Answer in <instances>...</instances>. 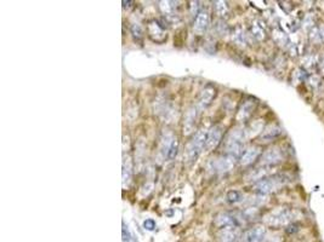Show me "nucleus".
<instances>
[{
    "instance_id": "obj_7",
    "label": "nucleus",
    "mask_w": 324,
    "mask_h": 242,
    "mask_svg": "<svg viewBox=\"0 0 324 242\" xmlns=\"http://www.w3.org/2000/svg\"><path fill=\"white\" fill-rule=\"evenodd\" d=\"M267 230L264 226H254L243 231L239 236V242H264Z\"/></svg>"
},
{
    "instance_id": "obj_23",
    "label": "nucleus",
    "mask_w": 324,
    "mask_h": 242,
    "mask_svg": "<svg viewBox=\"0 0 324 242\" xmlns=\"http://www.w3.org/2000/svg\"><path fill=\"white\" fill-rule=\"evenodd\" d=\"M177 151H179V139H177V137L175 136L174 141H172L171 145H170L169 148V151H168L167 160H172V159L176 158Z\"/></svg>"
},
{
    "instance_id": "obj_4",
    "label": "nucleus",
    "mask_w": 324,
    "mask_h": 242,
    "mask_svg": "<svg viewBox=\"0 0 324 242\" xmlns=\"http://www.w3.org/2000/svg\"><path fill=\"white\" fill-rule=\"evenodd\" d=\"M287 182H288V178L284 175L270 176V177L255 183L253 189H254V192L256 193V194L265 196V195L272 194V193L279 190L282 187H284V185L287 184Z\"/></svg>"
},
{
    "instance_id": "obj_6",
    "label": "nucleus",
    "mask_w": 324,
    "mask_h": 242,
    "mask_svg": "<svg viewBox=\"0 0 324 242\" xmlns=\"http://www.w3.org/2000/svg\"><path fill=\"white\" fill-rule=\"evenodd\" d=\"M284 155L283 150L279 146H272V148L267 149L265 153H262L261 158H260L259 166H264V167H271L273 168L278 163L283 161Z\"/></svg>"
},
{
    "instance_id": "obj_10",
    "label": "nucleus",
    "mask_w": 324,
    "mask_h": 242,
    "mask_svg": "<svg viewBox=\"0 0 324 242\" xmlns=\"http://www.w3.org/2000/svg\"><path fill=\"white\" fill-rule=\"evenodd\" d=\"M223 136V129L220 125H215L208 131V137H206L205 150L211 151L221 143V139Z\"/></svg>"
},
{
    "instance_id": "obj_22",
    "label": "nucleus",
    "mask_w": 324,
    "mask_h": 242,
    "mask_svg": "<svg viewBox=\"0 0 324 242\" xmlns=\"http://www.w3.org/2000/svg\"><path fill=\"white\" fill-rule=\"evenodd\" d=\"M215 11H216V14L221 17V18H225V17H227L228 11H230L227 2L215 1Z\"/></svg>"
},
{
    "instance_id": "obj_5",
    "label": "nucleus",
    "mask_w": 324,
    "mask_h": 242,
    "mask_svg": "<svg viewBox=\"0 0 324 242\" xmlns=\"http://www.w3.org/2000/svg\"><path fill=\"white\" fill-rule=\"evenodd\" d=\"M242 219H240L239 213H231V212H221L216 216L215 226L218 229H238L242 226Z\"/></svg>"
},
{
    "instance_id": "obj_3",
    "label": "nucleus",
    "mask_w": 324,
    "mask_h": 242,
    "mask_svg": "<svg viewBox=\"0 0 324 242\" xmlns=\"http://www.w3.org/2000/svg\"><path fill=\"white\" fill-rule=\"evenodd\" d=\"M208 131L209 129H199L198 131L194 133V136L192 137L191 141L187 143L186 149H185L184 153V159L186 160V162L191 163L198 159V156L201 155L202 150L205 149V143H206V137H208Z\"/></svg>"
},
{
    "instance_id": "obj_29",
    "label": "nucleus",
    "mask_w": 324,
    "mask_h": 242,
    "mask_svg": "<svg viewBox=\"0 0 324 242\" xmlns=\"http://www.w3.org/2000/svg\"><path fill=\"white\" fill-rule=\"evenodd\" d=\"M322 69H324V60H323V62H322Z\"/></svg>"
},
{
    "instance_id": "obj_12",
    "label": "nucleus",
    "mask_w": 324,
    "mask_h": 242,
    "mask_svg": "<svg viewBox=\"0 0 324 242\" xmlns=\"http://www.w3.org/2000/svg\"><path fill=\"white\" fill-rule=\"evenodd\" d=\"M236 161H237V159H235V158H232V156L225 154V155L215 159V161L213 162V170L215 171V172H219V173L230 172V171L235 167Z\"/></svg>"
},
{
    "instance_id": "obj_15",
    "label": "nucleus",
    "mask_w": 324,
    "mask_h": 242,
    "mask_svg": "<svg viewBox=\"0 0 324 242\" xmlns=\"http://www.w3.org/2000/svg\"><path fill=\"white\" fill-rule=\"evenodd\" d=\"M147 32L150 38L158 44H162L167 40V33L163 27L157 21H151L147 26Z\"/></svg>"
},
{
    "instance_id": "obj_1",
    "label": "nucleus",
    "mask_w": 324,
    "mask_h": 242,
    "mask_svg": "<svg viewBox=\"0 0 324 242\" xmlns=\"http://www.w3.org/2000/svg\"><path fill=\"white\" fill-rule=\"evenodd\" d=\"M298 216V210L278 207V209L269 212L264 217V222L266 226H272V228H283V226H289L290 224L295 223Z\"/></svg>"
},
{
    "instance_id": "obj_8",
    "label": "nucleus",
    "mask_w": 324,
    "mask_h": 242,
    "mask_svg": "<svg viewBox=\"0 0 324 242\" xmlns=\"http://www.w3.org/2000/svg\"><path fill=\"white\" fill-rule=\"evenodd\" d=\"M262 150L259 145H250L248 148H245V150L243 151L242 156L239 158V163L243 167H247V166L253 165V163L256 162V160L259 158H261Z\"/></svg>"
},
{
    "instance_id": "obj_16",
    "label": "nucleus",
    "mask_w": 324,
    "mask_h": 242,
    "mask_svg": "<svg viewBox=\"0 0 324 242\" xmlns=\"http://www.w3.org/2000/svg\"><path fill=\"white\" fill-rule=\"evenodd\" d=\"M133 160L129 154H124L123 156V171H121V176H123V187L126 188L130 185L131 178H133Z\"/></svg>"
},
{
    "instance_id": "obj_19",
    "label": "nucleus",
    "mask_w": 324,
    "mask_h": 242,
    "mask_svg": "<svg viewBox=\"0 0 324 242\" xmlns=\"http://www.w3.org/2000/svg\"><path fill=\"white\" fill-rule=\"evenodd\" d=\"M226 200H227L228 204H240V202L244 201V194L238 192V190H231V192H228L227 195H226Z\"/></svg>"
},
{
    "instance_id": "obj_20",
    "label": "nucleus",
    "mask_w": 324,
    "mask_h": 242,
    "mask_svg": "<svg viewBox=\"0 0 324 242\" xmlns=\"http://www.w3.org/2000/svg\"><path fill=\"white\" fill-rule=\"evenodd\" d=\"M252 33L253 36H254L256 40H262V39H265V36H266V32H265L264 26H262L261 22L259 21L254 22V24L252 26Z\"/></svg>"
},
{
    "instance_id": "obj_18",
    "label": "nucleus",
    "mask_w": 324,
    "mask_h": 242,
    "mask_svg": "<svg viewBox=\"0 0 324 242\" xmlns=\"http://www.w3.org/2000/svg\"><path fill=\"white\" fill-rule=\"evenodd\" d=\"M218 242H239L238 229H220L218 231Z\"/></svg>"
},
{
    "instance_id": "obj_21",
    "label": "nucleus",
    "mask_w": 324,
    "mask_h": 242,
    "mask_svg": "<svg viewBox=\"0 0 324 242\" xmlns=\"http://www.w3.org/2000/svg\"><path fill=\"white\" fill-rule=\"evenodd\" d=\"M160 10L167 17L175 16V2L174 1H160Z\"/></svg>"
},
{
    "instance_id": "obj_13",
    "label": "nucleus",
    "mask_w": 324,
    "mask_h": 242,
    "mask_svg": "<svg viewBox=\"0 0 324 242\" xmlns=\"http://www.w3.org/2000/svg\"><path fill=\"white\" fill-rule=\"evenodd\" d=\"M216 96V90L213 85H206L202 92L199 94L198 97V102H197V106H198L199 109H206L211 103H213L214 98Z\"/></svg>"
},
{
    "instance_id": "obj_17",
    "label": "nucleus",
    "mask_w": 324,
    "mask_h": 242,
    "mask_svg": "<svg viewBox=\"0 0 324 242\" xmlns=\"http://www.w3.org/2000/svg\"><path fill=\"white\" fill-rule=\"evenodd\" d=\"M255 106H256V102L254 99H247V101L243 102V104L240 106L239 111L237 113V120L239 122L247 121L248 119L252 116L253 112H254Z\"/></svg>"
},
{
    "instance_id": "obj_28",
    "label": "nucleus",
    "mask_w": 324,
    "mask_h": 242,
    "mask_svg": "<svg viewBox=\"0 0 324 242\" xmlns=\"http://www.w3.org/2000/svg\"><path fill=\"white\" fill-rule=\"evenodd\" d=\"M133 242H138L137 239H133Z\"/></svg>"
},
{
    "instance_id": "obj_14",
    "label": "nucleus",
    "mask_w": 324,
    "mask_h": 242,
    "mask_svg": "<svg viewBox=\"0 0 324 242\" xmlns=\"http://www.w3.org/2000/svg\"><path fill=\"white\" fill-rule=\"evenodd\" d=\"M282 127L277 124H271L267 125L264 129L260 133L259 139L262 143H269V142H273L274 139H277L278 137H281L282 134Z\"/></svg>"
},
{
    "instance_id": "obj_24",
    "label": "nucleus",
    "mask_w": 324,
    "mask_h": 242,
    "mask_svg": "<svg viewBox=\"0 0 324 242\" xmlns=\"http://www.w3.org/2000/svg\"><path fill=\"white\" fill-rule=\"evenodd\" d=\"M233 39H235L236 43L238 45H244L247 43V35H245V32L242 28H237L233 33Z\"/></svg>"
},
{
    "instance_id": "obj_2",
    "label": "nucleus",
    "mask_w": 324,
    "mask_h": 242,
    "mask_svg": "<svg viewBox=\"0 0 324 242\" xmlns=\"http://www.w3.org/2000/svg\"><path fill=\"white\" fill-rule=\"evenodd\" d=\"M245 138H247V132L244 129H235L228 132L225 139V154L239 160L243 151L245 150Z\"/></svg>"
},
{
    "instance_id": "obj_27",
    "label": "nucleus",
    "mask_w": 324,
    "mask_h": 242,
    "mask_svg": "<svg viewBox=\"0 0 324 242\" xmlns=\"http://www.w3.org/2000/svg\"><path fill=\"white\" fill-rule=\"evenodd\" d=\"M123 240L124 242L133 241V236H131L130 231H129V228L125 226V223H123Z\"/></svg>"
},
{
    "instance_id": "obj_26",
    "label": "nucleus",
    "mask_w": 324,
    "mask_h": 242,
    "mask_svg": "<svg viewBox=\"0 0 324 242\" xmlns=\"http://www.w3.org/2000/svg\"><path fill=\"white\" fill-rule=\"evenodd\" d=\"M142 226H143V228H145L146 230H148V231H153L155 228H157V224H155V222L153 221V219H151V218L146 219V221L143 222Z\"/></svg>"
},
{
    "instance_id": "obj_25",
    "label": "nucleus",
    "mask_w": 324,
    "mask_h": 242,
    "mask_svg": "<svg viewBox=\"0 0 324 242\" xmlns=\"http://www.w3.org/2000/svg\"><path fill=\"white\" fill-rule=\"evenodd\" d=\"M131 34L136 40H141L143 38V31L138 24H133L131 26Z\"/></svg>"
},
{
    "instance_id": "obj_11",
    "label": "nucleus",
    "mask_w": 324,
    "mask_h": 242,
    "mask_svg": "<svg viewBox=\"0 0 324 242\" xmlns=\"http://www.w3.org/2000/svg\"><path fill=\"white\" fill-rule=\"evenodd\" d=\"M197 121H198V109L197 107H191L185 114L184 126H182L185 136H189L191 133H193L196 129Z\"/></svg>"
},
{
    "instance_id": "obj_9",
    "label": "nucleus",
    "mask_w": 324,
    "mask_h": 242,
    "mask_svg": "<svg viewBox=\"0 0 324 242\" xmlns=\"http://www.w3.org/2000/svg\"><path fill=\"white\" fill-rule=\"evenodd\" d=\"M209 23H210V14H209L208 10L202 7L199 14L194 17L193 32L197 35H203L208 29Z\"/></svg>"
}]
</instances>
